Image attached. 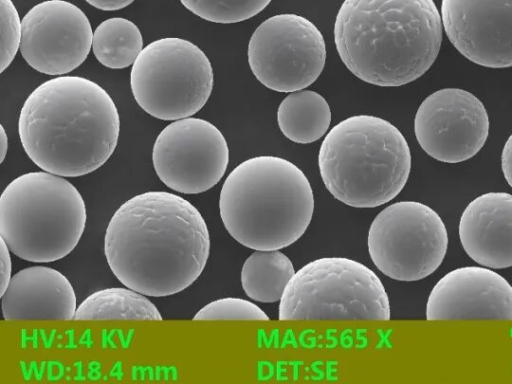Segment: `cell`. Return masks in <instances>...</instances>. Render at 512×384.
<instances>
[{"mask_svg": "<svg viewBox=\"0 0 512 384\" xmlns=\"http://www.w3.org/2000/svg\"><path fill=\"white\" fill-rule=\"evenodd\" d=\"M5 320H72L76 295L69 280L47 266L27 267L11 277L1 295Z\"/></svg>", "mask_w": 512, "mask_h": 384, "instance_id": "e0dca14e", "label": "cell"}, {"mask_svg": "<svg viewBox=\"0 0 512 384\" xmlns=\"http://www.w3.org/2000/svg\"><path fill=\"white\" fill-rule=\"evenodd\" d=\"M279 319L389 320L390 304L371 269L345 257H324L295 272L280 300Z\"/></svg>", "mask_w": 512, "mask_h": 384, "instance_id": "52a82bcc", "label": "cell"}, {"mask_svg": "<svg viewBox=\"0 0 512 384\" xmlns=\"http://www.w3.org/2000/svg\"><path fill=\"white\" fill-rule=\"evenodd\" d=\"M331 110L326 99L312 90L288 94L277 110V123L283 135L298 144H309L327 132Z\"/></svg>", "mask_w": 512, "mask_h": 384, "instance_id": "ac0fdd59", "label": "cell"}, {"mask_svg": "<svg viewBox=\"0 0 512 384\" xmlns=\"http://www.w3.org/2000/svg\"><path fill=\"white\" fill-rule=\"evenodd\" d=\"M213 69L194 43L176 37L145 46L132 65L130 84L138 105L160 120L197 113L213 89Z\"/></svg>", "mask_w": 512, "mask_h": 384, "instance_id": "ba28073f", "label": "cell"}, {"mask_svg": "<svg viewBox=\"0 0 512 384\" xmlns=\"http://www.w3.org/2000/svg\"><path fill=\"white\" fill-rule=\"evenodd\" d=\"M152 161L159 179L170 189L198 194L216 185L229 162L221 131L200 118L187 117L166 126L157 136Z\"/></svg>", "mask_w": 512, "mask_h": 384, "instance_id": "8fae6325", "label": "cell"}, {"mask_svg": "<svg viewBox=\"0 0 512 384\" xmlns=\"http://www.w3.org/2000/svg\"><path fill=\"white\" fill-rule=\"evenodd\" d=\"M442 26L433 0H345L335 19L334 41L340 59L357 78L397 87L432 66Z\"/></svg>", "mask_w": 512, "mask_h": 384, "instance_id": "3957f363", "label": "cell"}, {"mask_svg": "<svg viewBox=\"0 0 512 384\" xmlns=\"http://www.w3.org/2000/svg\"><path fill=\"white\" fill-rule=\"evenodd\" d=\"M272 0H180L196 16L214 23L231 24L260 13Z\"/></svg>", "mask_w": 512, "mask_h": 384, "instance_id": "7402d4cb", "label": "cell"}, {"mask_svg": "<svg viewBox=\"0 0 512 384\" xmlns=\"http://www.w3.org/2000/svg\"><path fill=\"white\" fill-rule=\"evenodd\" d=\"M162 320L144 294L128 287L107 288L89 295L77 307L74 320Z\"/></svg>", "mask_w": 512, "mask_h": 384, "instance_id": "ffe728a7", "label": "cell"}, {"mask_svg": "<svg viewBox=\"0 0 512 384\" xmlns=\"http://www.w3.org/2000/svg\"><path fill=\"white\" fill-rule=\"evenodd\" d=\"M421 148L435 160L459 163L475 156L489 134L483 103L461 88H444L426 97L414 119Z\"/></svg>", "mask_w": 512, "mask_h": 384, "instance_id": "7c38bea8", "label": "cell"}, {"mask_svg": "<svg viewBox=\"0 0 512 384\" xmlns=\"http://www.w3.org/2000/svg\"><path fill=\"white\" fill-rule=\"evenodd\" d=\"M1 137H0V163H2L5 159L7 150H8V137L6 135L4 127L0 126Z\"/></svg>", "mask_w": 512, "mask_h": 384, "instance_id": "83f0119b", "label": "cell"}, {"mask_svg": "<svg viewBox=\"0 0 512 384\" xmlns=\"http://www.w3.org/2000/svg\"><path fill=\"white\" fill-rule=\"evenodd\" d=\"M291 260L278 250H256L244 262L241 284L252 300L272 303L280 301L294 276Z\"/></svg>", "mask_w": 512, "mask_h": 384, "instance_id": "d6986e66", "label": "cell"}, {"mask_svg": "<svg viewBox=\"0 0 512 384\" xmlns=\"http://www.w3.org/2000/svg\"><path fill=\"white\" fill-rule=\"evenodd\" d=\"M321 178L340 202L373 208L394 199L411 170V153L403 134L387 120L354 115L336 124L318 154Z\"/></svg>", "mask_w": 512, "mask_h": 384, "instance_id": "5b68a950", "label": "cell"}, {"mask_svg": "<svg viewBox=\"0 0 512 384\" xmlns=\"http://www.w3.org/2000/svg\"><path fill=\"white\" fill-rule=\"evenodd\" d=\"M501 167L504 178L512 188V134L504 144L501 155Z\"/></svg>", "mask_w": 512, "mask_h": 384, "instance_id": "484cf974", "label": "cell"}, {"mask_svg": "<svg viewBox=\"0 0 512 384\" xmlns=\"http://www.w3.org/2000/svg\"><path fill=\"white\" fill-rule=\"evenodd\" d=\"M441 19L450 42L471 62L512 66V0H442Z\"/></svg>", "mask_w": 512, "mask_h": 384, "instance_id": "5bb4252c", "label": "cell"}, {"mask_svg": "<svg viewBox=\"0 0 512 384\" xmlns=\"http://www.w3.org/2000/svg\"><path fill=\"white\" fill-rule=\"evenodd\" d=\"M86 219L77 188L47 171L18 176L0 196V237L13 254L29 262L67 256L78 244Z\"/></svg>", "mask_w": 512, "mask_h": 384, "instance_id": "8992f818", "label": "cell"}, {"mask_svg": "<svg viewBox=\"0 0 512 384\" xmlns=\"http://www.w3.org/2000/svg\"><path fill=\"white\" fill-rule=\"evenodd\" d=\"M368 252L375 266L398 281H418L442 263L448 234L441 217L416 201L384 208L370 225Z\"/></svg>", "mask_w": 512, "mask_h": 384, "instance_id": "9c48e42d", "label": "cell"}, {"mask_svg": "<svg viewBox=\"0 0 512 384\" xmlns=\"http://www.w3.org/2000/svg\"><path fill=\"white\" fill-rule=\"evenodd\" d=\"M93 7L104 10L114 11L127 7L134 0H85Z\"/></svg>", "mask_w": 512, "mask_h": 384, "instance_id": "4316f807", "label": "cell"}, {"mask_svg": "<svg viewBox=\"0 0 512 384\" xmlns=\"http://www.w3.org/2000/svg\"><path fill=\"white\" fill-rule=\"evenodd\" d=\"M210 251L207 225L190 202L148 191L124 202L111 217L104 253L115 277L145 296L165 297L201 275Z\"/></svg>", "mask_w": 512, "mask_h": 384, "instance_id": "6da1fadb", "label": "cell"}, {"mask_svg": "<svg viewBox=\"0 0 512 384\" xmlns=\"http://www.w3.org/2000/svg\"><path fill=\"white\" fill-rule=\"evenodd\" d=\"M10 249L0 237V296L5 292L11 280V258Z\"/></svg>", "mask_w": 512, "mask_h": 384, "instance_id": "d4e9b609", "label": "cell"}, {"mask_svg": "<svg viewBox=\"0 0 512 384\" xmlns=\"http://www.w3.org/2000/svg\"><path fill=\"white\" fill-rule=\"evenodd\" d=\"M220 217L228 233L254 250H279L296 242L314 211L309 180L292 162L257 156L236 166L219 197Z\"/></svg>", "mask_w": 512, "mask_h": 384, "instance_id": "277c9868", "label": "cell"}, {"mask_svg": "<svg viewBox=\"0 0 512 384\" xmlns=\"http://www.w3.org/2000/svg\"><path fill=\"white\" fill-rule=\"evenodd\" d=\"M92 39L91 24L79 7L64 0H46L23 17L20 52L36 71L63 75L85 61Z\"/></svg>", "mask_w": 512, "mask_h": 384, "instance_id": "4fadbf2b", "label": "cell"}, {"mask_svg": "<svg viewBox=\"0 0 512 384\" xmlns=\"http://www.w3.org/2000/svg\"><path fill=\"white\" fill-rule=\"evenodd\" d=\"M426 319L512 320V286L488 267L454 269L432 288Z\"/></svg>", "mask_w": 512, "mask_h": 384, "instance_id": "9a60e30c", "label": "cell"}, {"mask_svg": "<svg viewBox=\"0 0 512 384\" xmlns=\"http://www.w3.org/2000/svg\"><path fill=\"white\" fill-rule=\"evenodd\" d=\"M194 320H269L265 312L254 303L240 298H222L201 308Z\"/></svg>", "mask_w": 512, "mask_h": 384, "instance_id": "603a6c76", "label": "cell"}, {"mask_svg": "<svg viewBox=\"0 0 512 384\" xmlns=\"http://www.w3.org/2000/svg\"><path fill=\"white\" fill-rule=\"evenodd\" d=\"M143 49L137 25L125 18H109L93 32L92 50L105 67L122 69L133 65Z\"/></svg>", "mask_w": 512, "mask_h": 384, "instance_id": "44dd1931", "label": "cell"}, {"mask_svg": "<svg viewBox=\"0 0 512 384\" xmlns=\"http://www.w3.org/2000/svg\"><path fill=\"white\" fill-rule=\"evenodd\" d=\"M326 60L324 38L307 18L278 14L263 21L248 44V63L265 87L294 92L311 85Z\"/></svg>", "mask_w": 512, "mask_h": 384, "instance_id": "30bf717a", "label": "cell"}, {"mask_svg": "<svg viewBox=\"0 0 512 384\" xmlns=\"http://www.w3.org/2000/svg\"><path fill=\"white\" fill-rule=\"evenodd\" d=\"M1 44L0 72L11 64L20 49L22 21L11 0H0Z\"/></svg>", "mask_w": 512, "mask_h": 384, "instance_id": "cb8c5ba5", "label": "cell"}, {"mask_svg": "<svg viewBox=\"0 0 512 384\" xmlns=\"http://www.w3.org/2000/svg\"><path fill=\"white\" fill-rule=\"evenodd\" d=\"M464 251L491 269L512 266V194L489 192L472 200L459 222Z\"/></svg>", "mask_w": 512, "mask_h": 384, "instance_id": "2e32d148", "label": "cell"}, {"mask_svg": "<svg viewBox=\"0 0 512 384\" xmlns=\"http://www.w3.org/2000/svg\"><path fill=\"white\" fill-rule=\"evenodd\" d=\"M18 132L26 154L38 167L62 177H78L97 170L113 154L120 118L100 85L79 76H59L27 97Z\"/></svg>", "mask_w": 512, "mask_h": 384, "instance_id": "7a4b0ae2", "label": "cell"}]
</instances>
